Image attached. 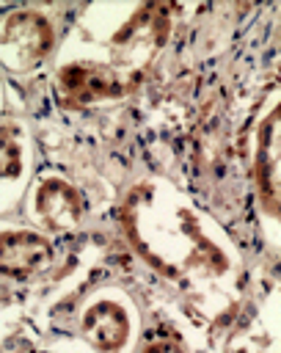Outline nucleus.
<instances>
[{
    "instance_id": "obj_4",
    "label": "nucleus",
    "mask_w": 281,
    "mask_h": 353,
    "mask_svg": "<svg viewBox=\"0 0 281 353\" xmlns=\"http://www.w3.org/2000/svg\"><path fill=\"white\" fill-rule=\"evenodd\" d=\"M33 210L47 229L69 232L80 226L85 215V199L63 176H44L33 193Z\"/></svg>"
},
{
    "instance_id": "obj_5",
    "label": "nucleus",
    "mask_w": 281,
    "mask_h": 353,
    "mask_svg": "<svg viewBox=\"0 0 281 353\" xmlns=\"http://www.w3.org/2000/svg\"><path fill=\"white\" fill-rule=\"evenodd\" d=\"M55 256L52 243L30 229H8L0 232V276L8 279H30L41 273Z\"/></svg>"
},
{
    "instance_id": "obj_8",
    "label": "nucleus",
    "mask_w": 281,
    "mask_h": 353,
    "mask_svg": "<svg viewBox=\"0 0 281 353\" xmlns=\"http://www.w3.org/2000/svg\"><path fill=\"white\" fill-rule=\"evenodd\" d=\"M22 146L14 127H0V179H17L22 174Z\"/></svg>"
},
{
    "instance_id": "obj_9",
    "label": "nucleus",
    "mask_w": 281,
    "mask_h": 353,
    "mask_svg": "<svg viewBox=\"0 0 281 353\" xmlns=\"http://www.w3.org/2000/svg\"><path fill=\"white\" fill-rule=\"evenodd\" d=\"M140 353H187V347L176 334H157V336L146 339Z\"/></svg>"
},
{
    "instance_id": "obj_7",
    "label": "nucleus",
    "mask_w": 281,
    "mask_h": 353,
    "mask_svg": "<svg viewBox=\"0 0 281 353\" xmlns=\"http://www.w3.org/2000/svg\"><path fill=\"white\" fill-rule=\"evenodd\" d=\"M80 325H83L85 339L102 353H118L129 339V314L124 312L121 303L110 298L91 303Z\"/></svg>"
},
{
    "instance_id": "obj_3",
    "label": "nucleus",
    "mask_w": 281,
    "mask_h": 353,
    "mask_svg": "<svg viewBox=\"0 0 281 353\" xmlns=\"http://www.w3.org/2000/svg\"><path fill=\"white\" fill-rule=\"evenodd\" d=\"M135 91L127 80L110 72L102 61H69L58 69V94L69 108H85L91 102L116 99Z\"/></svg>"
},
{
    "instance_id": "obj_2",
    "label": "nucleus",
    "mask_w": 281,
    "mask_h": 353,
    "mask_svg": "<svg viewBox=\"0 0 281 353\" xmlns=\"http://www.w3.org/2000/svg\"><path fill=\"white\" fill-rule=\"evenodd\" d=\"M55 44V30L50 19L39 11L22 8L3 19L0 25V58L14 72L39 66Z\"/></svg>"
},
{
    "instance_id": "obj_1",
    "label": "nucleus",
    "mask_w": 281,
    "mask_h": 353,
    "mask_svg": "<svg viewBox=\"0 0 281 353\" xmlns=\"http://www.w3.org/2000/svg\"><path fill=\"white\" fill-rule=\"evenodd\" d=\"M127 232L135 248L168 276L185 270L223 273L226 256L201 234L187 207L160 201L152 188H138L127 199Z\"/></svg>"
},
{
    "instance_id": "obj_6",
    "label": "nucleus",
    "mask_w": 281,
    "mask_h": 353,
    "mask_svg": "<svg viewBox=\"0 0 281 353\" xmlns=\"http://www.w3.org/2000/svg\"><path fill=\"white\" fill-rule=\"evenodd\" d=\"M278 108H273L259 130L253 146V182L262 199V207L278 218Z\"/></svg>"
}]
</instances>
